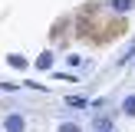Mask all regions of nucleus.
<instances>
[{"mask_svg":"<svg viewBox=\"0 0 135 132\" xmlns=\"http://www.w3.org/2000/svg\"><path fill=\"white\" fill-rule=\"evenodd\" d=\"M3 132H26V116L23 112H7L3 116Z\"/></svg>","mask_w":135,"mask_h":132,"instance_id":"nucleus-1","label":"nucleus"},{"mask_svg":"<svg viewBox=\"0 0 135 132\" xmlns=\"http://www.w3.org/2000/svg\"><path fill=\"white\" fill-rule=\"evenodd\" d=\"M53 59H56V56H53V50H43L36 59H33V69H40V73H43V69H50V66H53Z\"/></svg>","mask_w":135,"mask_h":132,"instance_id":"nucleus-2","label":"nucleus"},{"mask_svg":"<svg viewBox=\"0 0 135 132\" xmlns=\"http://www.w3.org/2000/svg\"><path fill=\"white\" fill-rule=\"evenodd\" d=\"M109 10L112 13H132L135 10V0H109Z\"/></svg>","mask_w":135,"mask_h":132,"instance_id":"nucleus-3","label":"nucleus"},{"mask_svg":"<svg viewBox=\"0 0 135 132\" xmlns=\"http://www.w3.org/2000/svg\"><path fill=\"white\" fill-rule=\"evenodd\" d=\"M122 116L125 119H135V92H125V99H122Z\"/></svg>","mask_w":135,"mask_h":132,"instance_id":"nucleus-4","label":"nucleus"},{"mask_svg":"<svg viewBox=\"0 0 135 132\" xmlns=\"http://www.w3.org/2000/svg\"><path fill=\"white\" fill-rule=\"evenodd\" d=\"M7 66H13V69H30L26 56H20V53H10V56H7Z\"/></svg>","mask_w":135,"mask_h":132,"instance_id":"nucleus-5","label":"nucleus"},{"mask_svg":"<svg viewBox=\"0 0 135 132\" xmlns=\"http://www.w3.org/2000/svg\"><path fill=\"white\" fill-rule=\"evenodd\" d=\"M56 132H83V125H79V122H73V119H63V122L56 125Z\"/></svg>","mask_w":135,"mask_h":132,"instance_id":"nucleus-6","label":"nucleus"},{"mask_svg":"<svg viewBox=\"0 0 135 132\" xmlns=\"http://www.w3.org/2000/svg\"><path fill=\"white\" fill-rule=\"evenodd\" d=\"M92 125H96V132H112V119H105V116H99Z\"/></svg>","mask_w":135,"mask_h":132,"instance_id":"nucleus-7","label":"nucleus"},{"mask_svg":"<svg viewBox=\"0 0 135 132\" xmlns=\"http://www.w3.org/2000/svg\"><path fill=\"white\" fill-rule=\"evenodd\" d=\"M132 56H135V40H132V46H129V50H125L122 56H119V66H125V63H129Z\"/></svg>","mask_w":135,"mask_h":132,"instance_id":"nucleus-8","label":"nucleus"}]
</instances>
